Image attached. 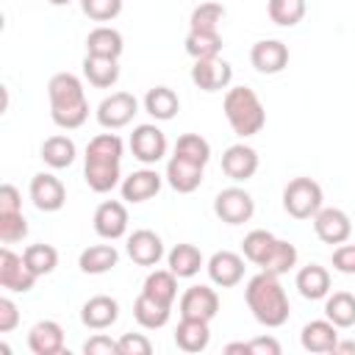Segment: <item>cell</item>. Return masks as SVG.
Instances as JSON below:
<instances>
[{
	"mask_svg": "<svg viewBox=\"0 0 355 355\" xmlns=\"http://www.w3.org/2000/svg\"><path fill=\"white\" fill-rule=\"evenodd\" d=\"M122 153L125 144L116 133H97L89 144H86V166H83V180L92 191L97 194H108L114 191L122 180Z\"/></svg>",
	"mask_w": 355,
	"mask_h": 355,
	"instance_id": "6da1fadb",
	"label": "cell"
},
{
	"mask_svg": "<svg viewBox=\"0 0 355 355\" xmlns=\"http://www.w3.org/2000/svg\"><path fill=\"white\" fill-rule=\"evenodd\" d=\"M244 300L255 322H261L263 327H283L288 322L291 305H288L286 288L280 286L277 275H269V272L252 275L244 286Z\"/></svg>",
	"mask_w": 355,
	"mask_h": 355,
	"instance_id": "7a4b0ae2",
	"label": "cell"
},
{
	"mask_svg": "<svg viewBox=\"0 0 355 355\" xmlns=\"http://www.w3.org/2000/svg\"><path fill=\"white\" fill-rule=\"evenodd\" d=\"M47 97H50V116L58 128L75 130L89 119V100L78 75L55 72L47 83Z\"/></svg>",
	"mask_w": 355,
	"mask_h": 355,
	"instance_id": "3957f363",
	"label": "cell"
},
{
	"mask_svg": "<svg viewBox=\"0 0 355 355\" xmlns=\"http://www.w3.org/2000/svg\"><path fill=\"white\" fill-rule=\"evenodd\" d=\"M222 111H225V119L233 128V133L241 139L261 133L266 125V108L250 86H230L225 94Z\"/></svg>",
	"mask_w": 355,
	"mask_h": 355,
	"instance_id": "277c9868",
	"label": "cell"
},
{
	"mask_svg": "<svg viewBox=\"0 0 355 355\" xmlns=\"http://www.w3.org/2000/svg\"><path fill=\"white\" fill-rule=\"evenodd\" d=\"M322 186L313 178H294L283 189V208L294 219H313L322 208Z\"/></svg>",
	"mask_w": 355,
	"mask_h": 355,
	"instance_id": "5b68a950",
	"label": "cell"
},
{
	"mask_svg": "<svg viewBox=\"0 0 355 355\" xmlns=\"http://www.w3.org/2000/svg\"><path fill=\"white\" fill-rule=\"evenodd\" d=\"M214 214L225 222V225H244L252 219L255 214V200L247 189L241 186H227L216 194L214 200Z\"/></svg>",
	"mask_w": 355,
	"mask_h": 355,
	"instance_id": "8992f818",
	"label": "cell"
},
{
	"mask_svg": "<svg viewBox=\"0 0 355 355\" xmlns=\"http://www.w3.org/2000/svg\"><path fill=\"white\" fill-rule=\"evenodd\" d=\"M97 122L105 128V130H119L125 125L133 122V116L139 114V100L130 94V92H114L108 94L100 105H97Z\"/></svg>",
	"mask_w": 355,
	"mask_h": 355,
	"instance_id": "52a82bcc",
	"label": "cell"
},
{
	"mask_svg": "<svg viewBox=\"0 0 355 355\" xmlns=\"http://www.w3.org/2000/svg\"><path fill=\"white\" fill-rule=\"evenodd\" d=\"M130 153L141 164H158L166 155V136L158 125H136L130 133Z\"/></svg>",
	"mask_w": 355,
	"mask_h": 355,
	"instance_id": "ba28073f",
	"label": "cell"
},
{
	"mask_svg": "<svg viewBox=\"0 0 355 355\" xmlns=\"http://www.w3.org/2000/svg\"><path fill=\"white\" fill-rule=\"evenodd\" d=\"M28 194H31V202H33L39 211H44V214L61 211L64 202H67V189H64V183H61L53 172H36V175L31 178Z\"/></svg>",
	"mask_w": 355,
	"mask_h": 355,
	"instance_id": "9c48e42d",
	"label": "cell"
},
{
	"mask_svg": "<svg viewBox=\"0 0 355 355\" xmlns=\"http://www.w3.org/2000/svg\"><path fill=\"white\" fill-rule=\"evenodd\" d=\"M178 311L183 319H202L211 322L219 313V294L211 286H189L178 302Z\"/></svg>",
	"mask_w": 355,
	"mask_h": 355,
	"instance_id": "30bf717a",
	"label": "cell"
},
{
	"mask_svg": "<svg viewBox=\"0 0 355 355\" xmlns=\"http://www.w3.org/2000/svg\"><path fill=\"white\" fill-rule=\"evenodd\" d=\"M36 280L39 277L28 269L22 255L11 252L8 247L0 250V286L3 288L14 291V294H25V291H31L36 286Z\"/></svg>",
	"mask_w": 355,
	"mask_h": 355,
	"instance_id": "8fae6325",
	"label": "cell"
},
{
	"mask_svg": "<svg viewBox=\"0 0 355 355\" xmlns=\"http://www.w3.org/2000/svg\"><path fill=\"white\" fill-rule=\"evenodd\" d=\"M230 80H233V67L227 61H222L219 55L216 58L194 61V67H191V83L200 92H222V89H230Z\"/></svg>",
	"mask_w": 355,
	"mask_h": 355,
	"instance_id": "7c38bea8",
	"label": "cell"
},
{
	"mask_svg": "<svg viewBox=\"0 0 355 355\" xmlns=\"http://www.w3.org/2000/svg\"><path fill=\"white\" fill-rule=\"evenodd\" d=\"M313 230H316L319 241L338 247V244L349 241V236H352V219L341 208H324L322 205L316 211V216H313Z\"/></svg>",
	"mask_w": 355,
	"mask_h": 355,
	"instance_id": "4fadbf2b",
	"label": "cell"
},
{
	"mask_svg": "<svg viewBox=\"0 0 355 355\" xmlns=\"http://www.w3.org/2000/svg\"><path fill=\"white\" fill-rule=\"evenodd\" d=\"M205 269H208L211 283L219 286V288H233V286H239L244 280V258L239 252H233V250L214 252L208 258Z\"/></svg>",
	"mask_w": 355,
	"mask_h": 355,
	"instance_id": "5bb4252c",
	"label": "cell"
},
{
	"mask_svg": "<svg viewBox=\"0 0 355 355\" xmlns=\"http://www.w3.org/2000/svg\"><path fill=\"white\" fill-rule=\"evenodd\" d=\"M94 233L105 241H116L128 233V208L119 200H105L94 211Z\"/></svg>",
	"mask_w": 355,
	"mask_h": 355,
	"instance_id": "9a60e30c",
	"label": "cell"
},
{
	"mask_svg": "<svg viewBox=\"0 0 355 355\" xmlns=\"http://www.w3.org/2000/svg\"><path fill=\"white\" fill-rule=\"evenodd\" d=\"M250 64L261 75H277L288 67V47L280 39H261L250 50Z\"/></svg>",
	"mask_w": 355,
	"mask_h": 355,
	"instance_id": "2e32d148",
	"label": "cell"
},
{
	"mask_svg": "<svg viewBox=\"0 0 355 355\" xmlns=\"http://www.w3.org/2000/svg\"><path fill=\"white\" fill-rule=\"evenodd\" d=\"M128 255L139 266H158V261L164 258V241L155 230L139 227L128 236Z\"/></svg>",
	"mask_w": 355,
	"mask_h": 355,
	"instance_id": "e0dca14e",
	"label": "cell"
},
{
	"mask_svg": "<svg viewBox=\"0 0 355 355\" xmlns=\"http://www.w3.org/2000/svg\"><path fill=\"white\" fill-rule=\"evenodd\" d=\"M222 172L236 183L250 180L258 172V153L244 141L241 144H230L222 153Z\"/></svg>",
	"mask_w": 355,
	"mask_h": 355,
	"instance_id": "ac0fdd59",
	"label": "cell"
},
{
	"mask_svg": "<svg viewBox=\"0 0 355 355\" xmlns=\"http://www.w3.org/2000/svg\"><path fill=\"white\" fill-rule=\"evenodd\" d=\"M161 183H164V178L155 169H139V172H130L128 178H122L119 191H122L125 202H147L161 191Z\"/></svg>",
	"mask_w": 355,
	"mask_h": 355,
	"instance_id": "d6986e66",
	"label": "cell"
},
{
	"mask_svg": "<svg viewBox=\"0 0 355 355\" xmlns=\"http://www.w3.org/2000/svg\"><path fill=\"white\" fill-rule=\"evenodd\" d=\"M202 169L205 166H200V164H194V161H186V158H180V155H175L172 153V158L166 161V183L178 191V194H191V191H197L200 189V183H202Z\"/></svg>",
	"mask_w": 355,
	"mask_h": 355,
	"instance_id": "ffe728a7",
	"label": "cell"
},
{
	"mask_svg": "<svg viewBox=\"0 0 355 355\" xmlns=\"http://www.w3.org/2000/svg\"><path fill=\"white\" fill-rule=\"evenodd\" d=\"M28 347L33 355H61L64 352V327L53 319H42L28 333Z\"/></svg>",
	"mask_w": 355,
	"mask_h": 355,
	"instance_id": "44dd1931",
	"label": "cell"
},
{
	"mask_svg": "<svg viewBox=\"0 0 355 355\" xmlns=\"http://www.w3.org/2000/svg\"><path fill=\"white\" fill-rule=\"evenodd\" d=\"M116 319H119V302L108 294H97V297L86 300L83 308H80V322L89 330H105Z\"/></svg>",
	"mask_w": 355,
	"mask_h": 355,
	"instance_id": "7402d4cb",
	"label": "cell"
},
{
	"mask_svg": "<svg viewBox=\"0 0 355 355\" xmlns=\"http://www.w3.org/2000/svg\"><path fill=\"white\" fill-rule=\"evenodd\" d=\"M300 341H302V349L305 352H333L336 344H338V327L330 322V319H313L302 327L300 333Z\"/></svg>",
	"mask_w": 355,
	"mask_h": 355,
	"instance_id": "603a6c76",
	"label": "cell"
},
{
	"mask_svg": "<svg viewBox=\"0 0 355 355\" xmlns=\"http://www.w3.org/2000/svg\"><path fill=\"white\" fill-rule=\"evenodd\" d=\"M125 50V39L116 28L111 25H97L86 36V53L89 55H103V58H119Z\"/></svg>",
	"mask_w": 355,
	"mask_h": 355,
	"instance_id": "cb8c5ba5",
	"label": "cell"
},
{
	"mask_svg": "<svg viewBox=\"0 0 355 355\" xmlns=\"http://www.w3.org/2000/svg\"><path fill=\"white\" fill-rule=\"evenodd\" d=\"M175 344L183 352H202L211 344L208 322H202V319H183L180 316V322L175 327Z\"/></svg>",
	"mask_w": 355,
	"mask_h": 355,
	"instance_id": "d4e9b609",
	"label": "cell"
},
{
	"mask_svg": "<svg viewBox=\"0 0 355 355\" xmlns=\"http://www.w3.org/2000/svg\"><path fill=\"white\" fill-rule=\"evenodd\" d=\"M297 291L305 300H324L330 294V272L319 263H308L297 272Z\"/></svg>",
	"mask_w": 355,
	"mask_h": 355,
	"instance_id": "484cf974",
	"label": "cell"
},
{
	"mask_svg": "<svg viewBox=\"0 0 355 355\" xmlns=\"http://www.w3.org/2000/svg\"><path fill=\"white\" fill-rule=\"evenodd\" d=\"M119 58H103V55H89L83 58V78L94 89H111L119 80Z\"/></svg>",
	"mask_w": 355,
	"mask_h": 355,
	"instance_id": "4316f807",
	"label": "cell"
},
{
	"mask_svg": "<svg viewBox=\"0 0 355 355\" xmlns=\"http://www.w3.org/2000/svg\"><path fill=\"white\" fill-rule=\"evenodd\" d=\"M116 261H119V252L114 244H92L78 255V266L86 275H105L116 266Z\"/></svg>",
	"mask_w": 355,
	"mask_h": 355,
	"instance_id": "83f0119b",
	"label": "cell"
},
{
	"mask_svg": "<svg viewBox=\"0 0 355 355\" xmlns=\"http://www.w3.org/2000/svg\"><path fill=\"white\" fill-rule=\"evenodd\" d=\"M144 111L158 119V122H166L172 119L178 111H180V97L169 89V86H153L147 94H144Z\"/></svg>",
	"mask_w": 355,
	"mask_h": 355,
	"instance_id": "f1b7e54d",
	"label": "cell"
},
{
	"mask_svg": "<svg viewBox=\"0 0 355 355\" xmlns=\"http://www.w3.org/2000/svg\"><path fill=\"white\" fill-rule=\"evenodd\" d=\"M178 275L172 269H153L147 277H144V286H141V294L164 302V305H172L175 297H178Z\"/></svg>",
	"mask_w": 355,
	"mask_h": 355,
	"instance_id": "f546056e",
	"label": "cell"
},
{
	"mask_svg": "<svg viewBox=\"0 0 355 355\" xmlns=\"http://www.w3.org/2000/svg\"><path fill=\"white\" fill-rule=\"evenodd\" d=\"M169 313H172V305H164L147 294H139L136 302H133V319L144 327V330H158L169 322Z\"/></svg>",
	"mask_w": 355,
	"mask_h": 355,
	"instance_id": "4dcf8cb0",
	"label": "cell"
},
{
	"mask_svg": "<svg viewBox=\"0 0 355 355\" xmlns=\"http://www.w3.org/2000/svg\"><path fill=\"white\" fill-rule=\"evenodd\" d=\"M166 263H169V269H172L178 277H194V275H197V272L205 266L200 247L186 244V241H183V244H175V247L169 250Z\"/></svg>",
	"mask_w": 355,
	"mask_h": 355,
	"instance_id": "1f68e13d",
	"label": "cell"
},
{
	"mask_svg": "<svg viewBox=\"0 0 355 355\" xmlns=\"http://www.w3.org/2000/svg\"><path fill=\"white\" fill-rule=\"evenodd\" d=\"M42 161L50 166V169H67L72 166L78 150H75V141L69 136H50L42 141Z\"/></svg>",
	"mask_w": 355,
	"mask_h": 355,
	"instance_id": "d6a6232c",
	"label": "cell"
},
{
	"mask_svg": "<svg viewBox=\"0 0 355 355\" xmlns=\"http://www.w3.org/2000/svg\"><path fill=\"white\" fill-rule=\"evenodd\" d=\"M324 319H330L336 327H352L355 324V297L349 291H333L324 297Z\"/></svg>",
	"mask_w": 355,
	"mask_h": 355,
	"instance_id": "836d02e7",
	"label": "cell"
},
{
	"mask_svg": "<svg viewBox=\"0 0 355 355\" xmlns=\"http://www.w3.org/2000/svg\"><path fill=\"white\" fill-rule=\"evenodd\" d=\"M183 44H186V53L194 61L216 58L222 53V36H219V31H189Z\"/></svg>",
	"mask_w": 355,
	"mask_h": 355,
	"instance_id": "e575fe53",
	"label": "cell"
},
{
	"mask_svg": "<svg viewBox=\"0 0 355 355\" xmlns=\"http://www.w3.org/2000/svg\"><path fill=\"white\" fill-rule=\"evenodd\" d=\"M297 258H300L297 247L291 241H286V239H277L275 247H272V252L261 263V272H269V275H277L280 277V275H286V272H291L297 266Z\"/></svg>",
	"mask_w": 355,
	"mask_h": 355,
	"instance_id": "d590c367",
	"label": "cell"
},
{
	"mask_svg": "<svg viewBox=\"0 0 355 355\" xmlns=\"http://www.w3.org/2000/svg\"><path fill=\"white\" fill-rule=\"evenodd\" d=\"M22 258L28 263V269L36 275V277H44L50 275L55 266H58V250L53 244H28L22 250Z\"/></svg>",
	"mask_w": 355,
	"mask_h": 355,
	"instance_id": "8d00e7d4",
	"label": "cell"
},
{
	"mask_svg": "<svg viewBox=\"0 0 355 355\" xmlns=\"http://www.w3.org/2000/svg\"><path fill=\"white\" fill-rule=\"evenodd\" d=\"M305 11H308L305 0H269V3H266L269 19H272L275 25H280V28H294V25H300L302 17H305Z\"/></svg>",
	"mask_w": 355,
	"mask_h": 355,
	"instance_id": "74e56055",
	"label": "cell"
},
{
	"mask_svg": "<svg viewBox=\"0 0 355 355\" xmlns=\"http://www.w3.org/2000/svg\"><path fill=\"white\" fill-rule=\"evenodd\" d=\"M275 241H277V236H272L269 230H250L247 236H244V241H241V255L250 261V263H255V266H261L263 261H266V255L272 252V247H275Z\"/></svg>",
	"mask_w": 355,
	"mask_h": 355,
	"instance_id": "f35d334b",
	"label": "cell"
},
{
	"mask_svg": "<svg viewBox=\"0 0 355 355\" xmlns=\"http://www.w3.org/2000/svg\"><path fill=\"white\" fill-rule=\"evenodd\" d=\"M175 155L205 166V164L211 161V144H208L200 133H183V136H178V141H175Z\"/></svg>",
	"mask_w": 355,
	"mask_h": 355,
	"instance_id": "ab89813d",
	"label": "cell"
},
{
	"mask_svg": "<svg viewBox=\"0 0 355 355\" xmlns=\"http://www.w3.org/2000/svg\"><path fill=\"white\" fill-rule=\"evenodd\" d=\"M225 19V6L222 3H200L191 17H189V31H219V22Z\"/></svg>",
	"mask_w": 355,
	"mask_h": 355,
	"instance_id": "60d3db41",
	"label": "cell"
},
{
	"mask_svg": "<svg viewBox=\"0 0 355 355\" xmlns=\"http://www.w3.org/2000/svg\"><path fill=\"white\" fill-rule=\"evenodd\" d=\"M28 236V219L22 211L14 214H0V241L3 244H17Z\"/></svg>",
	"mask_w": 355,
	"mask_h": 355,
	"instance_id": "b9f144b4",
	"label": "cell"
},
{
	"mask_svg": "<svg viewBox=\"0 0 355 355\" xmlns=\"http://www.w3.org/2000/svg\"><path fill=\"white\" fill-rule=\"evenodd\" d=\"M80 11L94 22H111L122 14V0H80Z\"/></svg>",
	"mask_w": 355,
	"mask_h": 355,
	"instance_id": "7bdbcfd3",
	"label": "cell"
},
{
	"mask_svg": "<svg viewBox=\"0 0 355 355\" xmlns=\"http://www.w3.org/2000/svg\"><path fill=\"white\" fill-rule=\"evenodd\" d=\"M119 341V355H150L153 352V341L144 333H125Z\"/></svg>",
	"mask_w": 355,
	"mask_h": 355,
	"instance_id": "ee69618b",
	"label": "cell"
},
{
	"mask_svg": "<svg viewBox=\"0 0 355 355\" xmlns=\"http://www.w3.org/2000/svg\"><path fill=\"white\" fill-rule=\"evenodd\" d=\"M83 352H86V355H119V341H114L111 336L94 333V336L83 344Z\"/></svg>",
	"mask_w": 355,
	"mask_h": 355,
	"instance_id": "f6af8a7d",
	"label": "cell"
},
{
	"mask_svg": "<svg viewBox=\"0 0 355 355\" xmlns=\"http://www.w3.org/2000/svg\"><path fill=\"white\" fill-rule=\"evenodd\" d=\"M333 269L341 275H355V244H338L333 250Z\"/></svg>",
	"mask_w": 355,
	"mask_h": 355,
	"instance_id": "bcb514c9",
	"label": "cell"
},
{
	"mask_svg": "<svg viewBox=\"0 0 355 355\" xmlns=\"http://www.w3.org/2000/svg\"><path fill=\"white\" fill-rule=\"evenodd\" d=\"M19 324V308L11 297H0V333H11Z\"/></svg>",
	"mask_w": 355,
	"mask_h": 355,
	"instance_id": "7dc6e473",
	"label": "cell"
},
{
	"mask_svg": "<svg viewBox=\"0 0 355 355\" xmlns=\"http://www.w3.org/2000/svg\"><path fill=\"white\" fill-rule=\"evenodd\" d=\"M22 211V194L14 183H3L0 186V214H14Z\"/></svg>",
	"mask_w": 355,
	"mask_h": 355,
	"instance_id": "c3c4849f",
	"label": "cell"
},
{
	"mask_svg": "<svg viewBox=\"0 0 355 355\" xmlns=\"http://www.w3.org/2000/svg\"><path fill=\"white\" fill-rule=\"evenodd\" d=\"M250 355H280V344L272 336H258L252 341H247Z\"/></svg>",
	"mask_w": 355,
	"mask_h": 355,
	"instance_id": "681fc988",
	"label": "cell"
},
{
	"mask_svg": "<svg viewBox=\"0 0 355 355\" xmlns=\"http://www.w3.org/2000/svg\"><path fill=\"white\" fill-rule=\"evenodd\" d=\"M341 352L352 355V352H355V341H338V344H336V349H333V355H341Z\"/></svg>",
	"mask_w": 355,
	"mask_h": 355,
	"instance_id": "f907efd6",
	"label": "cell"
},
{
	"mask_svg": "<svg viewBox=\"0 0 355 355\" xmlns=\"http://www.w3.org/2000/svg\"><path fill=\"white\" fill-rule=\"evenodd\" d=\"M225 352H227V355H233V352H244V355H250V349H247V341H236V344H227V347H225Z\"/></svg>",
	"mask_w": 355,
	"mask_h": 355,
	"instance_id": "816d5d0a",
	"label": "cell"
},
{
	"mask_svg": "<svg viewBox=\"0 0 355 355\" xmlns=\"http://www.w3.org/2000/svg\"><path fill=\"white\" fill-rule=\"evenodd\" d=\"M47 3H50V6H69L72 0H47Z\"/></svg>",
	"mask_w": 355,
	"mask_h": 355,
	"instance_id": "f5cc1de1",
	"label": "cell"
}]
</instances>
